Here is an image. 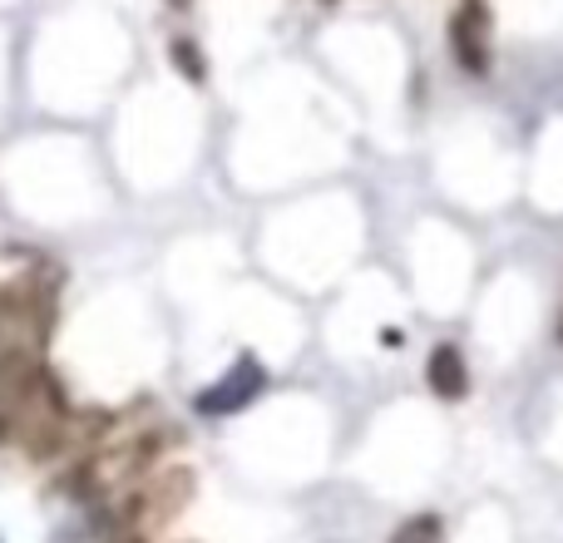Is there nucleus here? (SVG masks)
I'll return each mask as SVG.
<instances>
[{
    "label": "nucleus",
    "mask_w": 563,
    "mask_h": 543,
    "mask_svg": "<svg viewBox=\"0 0 563 543\" xmlns=\"http://www.w3.org/2000/svg\"><path fill=\"white\" fill-rule=\"evenodd\" d=\"M168 5H188V0H168Z\"/></svg>",
    "instance_id": "nucleus-8"
},
{
    "label": "nucleus",
    "mask_w": 563,
    "mask_h": 543,
    "mask_svg": "<svg viewBox=\"0 0 563 543\" xmlns=\"http://www.w3.org/2000/svg\"><path fill=\"white\" fill-rule=\"evenodd\" d=\"M450 45H455V55L465 59L475 75H485V69H489V55H485V45H489V15H485V5H479V0H465V10L450 20Z\"/></svg>",
    "instance_id": "nucleus-4"
},
{
    "label": "nucleus",
    "mask_w": 563,
    "mask_h": 543,
    "mask_svg": "<svg viewBox=\"0 0 563 543\" xmlns=\"http://www.w3.org/2000/svg\"><path fill=\"white\" fill-rule=\"evenodd\" d=\"M194 499V469L188 465H158L144 469V475L129 485L124 505H119V524L124 529H158L178 514V509Z\"/></svg>",
    "instance_id": "nucleus-2"
},
{
    "label": "nucleus",
    "mask_w": 563,
    "mask_h": 543,
    "mask_svg": "<svg viewBox=\"0 0 563 543\" xmlns=\"http://www.w3.org/2000/svg\"><path fill=\"white\" fill-rule=\"evenodd\" d=\"M263 380H267L263 366H257L253 356H243L233 366V376L218 380V386H208V396H198V410H203V415H233V410H243L247 400L263 390Z\"/></svg>",
    "instance_id": "nucleus-3"
},
{
    "label": "nucleus",
    "mask_w": 563,
    "mask_h": 543,
    "mask_svg": "<svg viewBox=\"0 0 563 543\" xmlns=\"http://www.w3.org/2000/svg\"><path fill=\"white\" fill-rule=\"evenodd\" d=\"M390 543H445V524H440V514H410L406 524L390 534Z\"/></svg>",
    "instance_id": "nucleus-6"
},
{
    "label": "nucleus",
    "mask_w": 563,
    "mask_h": 543,
    "mask_svg": "<svg viewBox=\"0 0 563 543\" xmlns=\"http://www.w3.org/2000/svg\"><path fill=\"white\" fill-rule=\"evenodd\" d=\"M559 336H563V326H559Z\"/></svg>",
    "instance_id": "nucleus-10"
},
{
    "label": "nucleus",
    "mask_w": 563,
    "mask_h": 543,
    "mask_svg": "<svg viewBox=\"0 0 563 543\" xmlns=\"http://www.w3.org/2000/svg\"><path fill=\"white\" fill-rule=\"evenodd\" d=\"M168 55H174V65L184 69V75L194 79V85H203L208 65H203V55H198V45H194V40H174V45H168Z\"/></svg>",
    "instance_id": "nucleus-7"
},
{
    "label": "nucleus",
    "mask_w": 563,
    "mask_h": 543,
    "mask_svg": "<svg viewBox=\"0 0 563 543\" xmlns=\"http://www.w3.org/2000/svg\"><path fill=\"white\" fill-rule=\"evenodd\" d=\"M426 380H430V390H435L440 400H460V396H465L470 370H465V356H460L455 341H440V346L430 351V361H426Z\"/></svg>",
    "instance_id": "nucleus-5"
},
{
    "label": "nucleus",
    "mask_w": 563,
    "mask_h": 543,
    "mask_svg": "<svg viewBox=\"0 0 563 543\" xmlns=\"http://www.w3.org/2000/svg\"><path fill=\"white\" fill-rule=\"evenodd\" d=\"M49 326H55L49 281L40 287V277H30V281L0 287V361L5 356H40Z\"/></svg>",
    "instance_id": "nucleus-1"
},
{
    "label": "nucleus",
    "mask_w": 563,
    "mask_h": 543,
    "mask_svg": "<svg viewBox=\"0 0 563 543\" xmlns=\"http://www.w3.org/2000/svg\"><path fill=\"white\" fill-rule=\"evenodd\" d=\"M124 543H148V539H124Z\"/></svg>",
    "instance_id": "nucleus-9"
}]
</instances>
